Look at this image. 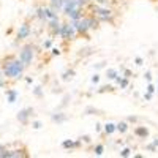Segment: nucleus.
<instances>
[{
  "label": "nucleus",
  "mask_w": 158,
  "mask_h": 158,
  "mask_svg": "<svg viewBox=\"0 0 158 158\" xmlns=\"http://www.w3.org/2000/svg\"><path fill=\"white\" fill-rule=\"evenodd\" d=\"M135 63L138 65V67H141V65L144 63V59H142V57H136V59H135Z\"/></svg>",
  "instance_id": "nucleus-37"
},
{
  "label": "nucleus",
  "mask_w": 158,
  "mask_h": 158,
  "mask_svg": "<svg viewBox=\"0 0 158 158\" xmlns=\"http://www.w3.org/2000/svg\"><path fill=\"white\" fill-rule=\"evenodd\" d=\"M92 15H94L100 22H112L114 21V11L111 8H108L106 3H104V5H101V3L94 5Z\"/></svg>",
  "instance_id": "nucleus-4"
},
{
  "label": "nucleus",
  "mask_w": 158,
  "mask_h": 158,
  "mask_svg": "<svg viewBox=\"0 0 158 158\" xmlns=\"http://www.w3.org/2000/svg\"><path fill=\"white\" fill-rule=\"evenodd\" d=\"M94 2H97V3H101V5H104V3H108V0H94Z\"/></svg>",
  "instance_id": "nucleus-41"
},
{
  "label": "nucleus",
  "mask_w": 158,
  "mask_h": 158,
  "mask_svg": "<svg viewBox=\"0 0 158 158\" xmlns=\"http://www.w3.org/2000/svg\"><path fill=\"white\" fill-rule=\"evenodd\" d=\"M100 79H101V76H100L98 73H95L94 76L90 77V81H92V84H98V82H100Z\"/></svg>",
  "instance_id": "nucleus-26"
},
{
  "label": "nucleus",
  "mask_w": 158,
  "mask_h": 158,
  "mask_svg": "<svg viewBox=\"0 0 158 158\" xmlns=\"http://www.w3.org/2000/svg\"><path fill=\"white\" fill-rule=\"evenodd\" d=\"M62 5H63V0H49V6L56 11H60Z\"/></svg>",
  "instance_id": "nucleus-19"
},
{
  "label": "nucleus",
  "mask_w": 158,
  "mask_h": 158,
  "mask_svg": "<svg viewBox=\"0 0 158 158\" xmlns=\"http://www.w3.org/2000/svg\"><path fill=\"white\" fill-rule=\"evenodd\" d=\"M51 46H52V38H48L46 41L43 43V48H44V49H49Z\"/></svg>",
  "instance_id": "nucleus-30"
},
{
  "label": "nucleus",
  "mask_w": 158,
  "mask_h": 158,
  "mask_svg": "<svg viewBox=\"0 0 158 158\" xmlns=\"http://www.w3.org/2000/svg\"><path fill=\"white\" fill-rule=\"evenodd\" d=\"M24 71H25V67L18 57H8L2 63V73H3L5 79L18 81V79H21L24 76Z\"/></svg>",
  "instance_id": "nucleus-1"
},
{
  "label": "nucleus",
  "mask_w": 158,
  "mask_h": 158,
  "mask_svg": "<svg viewBox=\"0 0 158 158\" xmlns=\"http://www.w3.org/2000/svg\"><path fill=\"white\" fill-rule=\"evenodd\" d=\"M0 158H11V149H8L5 144H0Z\"/></svg>",
  "instance_id": "nucleus-18"
},
{
  "label": "nucleus",
  "mask_w": 158,
  "mask_h": 158,
  "mask_svg": "<svg viewBox=\"0 0 158 158\" xmlns=\"http://www.w3.org/2000/svg\"><path fill=\"white\" fill-rule=\"evenodd\" d=\"M33 108H30V106H27V108H22L19 112H18V120H19V123H22V125H27L29 122H30V118H32V115H33Z\"/></svg>",
  "instance_id": "nucleus-9"
},
{
  "label": "nucleus",
  "mask_w": 158,
  "mask_h": 158,
  "mask_svg": "<svg viewBox=\"0 0 158 158\" xmlns=\"http://www.w3.org/2000/svg\"><path fill=\"white\" fill-rule=\"evenodd\" d=\"M71 24L74 25V30H76L77 35H84V36H87L90 30L98 29L100 21H98L94 15H92V16H84V15H82L79 19L71 21Z\"/></svg>",
  "instance_id": "nucleus-2"
},
{
  "label": "nucleus",
  "mask_w": 158,
  "mask_h": 158,
  "mask_svg": "<svg viewBox=\"0 0 158 158\" xmlns=\"http://www.w3.org/2000/svg\"><path fill=\"white\" fill-rule=\"evenodd\" d=\"M25 82H27V84H33V77L27 76V77H25Z\"/></svg>",
  "instance_id": "nucleus-39"
},
{
  "label": "nucleus",
  "mask_w": 158,
  "mask_h": 158,
  "mask_svg": "<svg viewBox=\"0 0 158 158\" xmlns=\"http://www.w3.org/2000/svg\"><path fill=\"white\" fill-rule=\"evenodd\" d=\"M46 24H48V29H49L51 35H52V36H59V30H60V24H62L60 18H59V16H56V18H52V19H49V21H48Z\"/></svg>",
  "instance_id": "nucleus-10"
},
{
  "label": "nucleus",
  "mask_w": 158,
  "mask_h": 158,
  "mask_svg": "<svg viewBox=\"0 0 158 158\" xmlns=\"http://www.w3.org/2000/svg\"><path fill=\"white\" fill-rule=\"evenodd\" d=\"M128 130H130V123H128L127 120L115 123V131H118V133H120V135H125Z\"/></svg>",
  "instance_id": "nucleus-15"
},
{
  "label": "nucleus",
  "mask_w": 158,
  "mask_h": 158,
  "mask_svg": "<svg viewBox=\"0 0 158 158\" xmlns=\"http://www.w3.org/2000/svg\"><path fill=\"white\" fill-rule=\"evenodd\" d=\"M95 130H97V131H101V130H103V125H101V123H97V125H95Z\"/></svg>",
  "instance_id": "nucleus-40"
},
{
  "label": "nucleus",
  "mask_w": 158,
  "mask_h": 158,
  "mask_svg": "<svg viewBox=\"0 0 158 158\" xmlns=\"http://www.w3.org/2000/svg\"><path fill=\"white\" fill-rule=\"evenodd\" d=\"M127 122H128V123H135V122H138V117H135V115H130V117L127 118Z\"/></svg>",
  "instance_id": "nucleus-34"
},
{
  "label": "nucleus",
  "mask_w": 158,
  "mask_h": 158,
  "mask_svg": "<svg viewBox=\"0 0 158 158\" xmlns=\"http://www.w3.org/2000/svg\"><path fill=\"white\" fill-rule=\"evenodd\" d=\"M60 11L65 18H68V21H76L82 16V8L76 3V0H63Z\"/></svg>",
  "instance_id": "nucleus-3"
},
{
  "label": "nucleus",
  "mask_w": 158,
  "mask_h": 158,
  "mask_svg": "<svg viewBox=\"0 0 158 158\" xmlns=\"http://www.w3.org/2000/svg\"><path fill=\"white\" fill-rule=\"evenodd\" d=\"M32 94H33V97H36V98H43V97H44V89H43L41 85H36L35 89H32Z\"/></svg>",
  "instance_id": "nucleus-20"
},
{
  "label": "nucleus",
  "mask_w": 158,
  "mask_h": 158,
  "mask_svg": "<svg viewBox=\"0 0 158 158\" xmlns=\"http://www.w3.org/2000/svg\"><path fill=\"white\" fill-rule=\"evenodd\" d=\"M144 77H146V81H147V82H152V73H150V71H146Z\"/></svg>",
  "instance_id": "nucleus-35"
},
{
  "label": "nucleus",
  "mask_w": 158,
  "mask_h": 158,
  "mask_svg": "<svg viewBox=\"0 0 158 158\" xmlns=\"http://www.w3.org/2000/svg\"><path fill=\"white\" fill-rule=\"evenodd\" d=\"M94 153L97 156H101L104 153V146H103V144H95V146H94Z\"/></svg>",
  "instance_id": "nucleus-23"
},
{
  "label": "nucleus",
  "mask_w": 158,
  "mask_h": 158,
  "mask_svg": "<svg viewBox=\"0 0 158 158\" xmlns=\"http://www.w3.org/2000/svg\"><path fill=\"white\" fill-rule=\"evenodd\" d=\"M18 59L24 63V67H25V68L30 67V65L33 63V60H35V46L30 44V43H29V44H25V46H22L21 51H19Z\"/></svg>",
  "instance_id": "nucleus-5"
},
{
  "label": "nucleus",
  "mask_w": 158,
  "mask_h": 158,
  "mask_svg": "<svg viewBox=\"0 0 158 158\" xmlns=\"http://www.w3.org/2000/svg\"><path fill=\"white\" fill-rule=\"evenodd\" d=\"M92 112H97V109H95V108H92V106L85 108V114H87V115H90Z\"/></svg>",
  "instance_id": "nucleus-36"
},
{
  "label": "nucleus",
  "mask_w": 158,
  "mask_h": 158,
  "mask_svg": "<svg viewBox=\"0 0 158 158\" xmlns=\"http://www.w3.org/2000/svg\"><path fill=\"white\" fill-rule=\"evenodd\" d=\"M82 146V142H81V139H65V141H62V149H65V150H76V149H79Z\"/></svg>",
  "instance_id": "nucleus-11"
},
{
  "label": "nucleus",
  "mask_w": 158,
  "mask_h": 158,
  "mask_svg": "<svg viewBox=\"0 0 158 158\" xmlns=\"http://www.w3.org/2000/svg\"><path fill=\"white\" fill-rule=\"evenodd\" d=\"M146 149L149 150V152H156V147L153 146V144L150 142V144H147V146H146Z\"/></svg>",
  "instance_id": "nucleus-33"
},
{
  "label": "nucleus",
  "mask_w": 158,
  "mask_h": 158,
  "mask_svg": "<svg viewBox=\"0 0 158 158\" xmlns=\"http://www.w3.org/2000/svg\"><path fill=\"white\" fill-rule=\"evenodd\" d=\"M103 131H104V135H108V136L114 135L115 133V123L114 122H106L103 125Z\"/></svg>",
  "instance_id": "nucleus-16"
},
{
  "label": "nucleus",
  "mask_w": 158,
  "mask_h": 158,
  "mask_svg": "<svg viewBox=\"0 0 158 158\" xmlns=\"http://www.w3.org/2000/svg\"><path fill=\"white\" fill-rule=\"evenodd\" d=\"M2 87H5V76H3L2 70H0V89Z\"/></svg>",
  "instance_id": "nucleus-32"
},
{
  "label": "nucleus",
  "mask_w": 158,
  "mask_h": 158,
  "mask_svg": "<svg viewBox=\"0 0 158 158\" xmlns=\"http://www.w3.org/2000/svg\"><path fill=\"white\" fill-rule=\"evenodd\" d=\"M35 16H36V19H40L41 22H48L49 19L56 18L59 15H57V11L52 10L51 6H38L35 10Z\"/></svg>",
  "instance_id": "nucleus-7"
},
{
  "label": "nucleus",
  "mask_w": 158,
  "mask_h": 158,
  "mask_svg": "<svg viewBox=\"0 0 158 158\" xmlns=\"http://www.w3.org/2000/svg\"><path fill=\"white\" fill-rule=\"evenodd\" d=\"M155 92H158V87H155Z\"/></svg>",
  "instance_id": "nucleus-44"
},
{
  "label": "nucleus",
  "mask_w": 158,
  "mask_h": 158,
  "mask_svg": "<svg viewBox=\"0 0 158 158\" xmlns=\"http://www.w3.org/2000/svg\"><path fill=\"white\" fill-rule=\"evenodd\" d=\"M152 144H153V146L158 149V139H153V141H152Z\"/></svg>",
  "instance_id": "nucleus-43"
},
{
  "label": "nucleus",
  "mask_w": 158,
  "mask_h": 158,
  "mask_svg": "<svg viewBox=\"0 0 158 158\" xmlns=\"http://www.w3.org/2000/svg\"><path fill=\"white\" fill-rule=\"evenodd\" d=\"M114 85L111 84H106V85H101L100 89H97V94H106V92H114Z\"/></svg>",
  "instance_id": "nucleus-22"
},
{
  "label": "nucleus",
  "mask_w": 158,
  "mask_h": 158,
  "mask_svg": "<svg viewBox=\"0 0 158 158\" xmlns=\"http://www.w3.org/2000/svg\"><path fill=\"white\" fill-rule=\"evenodd\" d=\"M76 76V71L73 68H68L62 73V81H71V79Z\"/></svg>",
  "instance_id": "nucleus-17"
},
{
  "label": "nucleus",
  "mask_w": 158,
  "mask_h": 158,
  "mask_svg": "<svg viewBox=\"0 0 158 158\" xmlns=\"http://www.w3.org/2000/svg\"><path fill=\"white\" fill-rule=\"evenodd\" d=\"M76 3L81 6V8H84V6H87L89 5V0H76Z\"/></svg>",
  "instance_id": "nucleus-31"
},
{
  "label": "nucleus",
  "mask_w": 158,
  "mask_h": 158,
  "mask_svg": "<svg viewBox=\"0 0 158 158\" xmlns=\"http://www.w3.org/2000/svg\"><path fill=\"white\" fill-rule=\"evenodd\" d=\"M41 127H43V123L40 122V120H33V122H32V128H33V130H40Z\"/></svg>",
  "instance_id": "nucleus-28"
},
{
  "label": "nucleus",
  "mask_w": 158,
  "mask_h": 158,
  "mask_svg": "<svg viewBox=\"0 0 158 158\" xmlns=\"http://www.w3.org/2000/svg\"><path fill=\"white\" fill-rule=\"evenodd\" d=\"M117 74H118V70L117 68H108L106 70V77L109 79V81H114Z\"/></svg>",
  "instance_id": "nucleus-21"
},
{
  "label": "nucleus",
  "mask_w": 158,
  "mask_h": 158,
  "mask_svg": "<svg viewBox=\"0 0 158 158\" xmlns=\"http://www.w3.org/2000/svg\"><path fill=\"white\" fill-rule=\"evenodd\" d=\"M30 35H32V25L29 22H22L16 32V40L18 41H24V40L30 38Z\"/></svg>",
  "instance_id": "nucleus-8"
},
{
  "label": "nucleus",
  "mask_w": 158,
  "mask_h": 158,
  "mask_svg": "<svg viewBox=\"0 0 158 158\" xmlns=\"http://www.w3.org/2000/svg\"><path fill=\"white\" fill-rule=\"evenodd\" d=\"M133 133H135V136H136V138H139V139H147V138H149V135H150V131H149V128H147V127L139 125V127H136V128L133 130Z\"/></svg>",
  "instance_id": "nucleus-12"
},
{
  "label": "nucleus",
  "mask_w": 158,
  "mask_h": 158,
  "mask_svg": "<svg viewBox=\"0 0 158 158\" xmlns=\"http://www.w3.org/2000/svg\"><path fill=\"white\" fill-rule=\"evenodd\" d=\"M76 30H74V25L71 24V21L68 22H62L60 24V30H59V36L63 40V41H73L76 38Z\"/></svg>",
  "instance_id": "nucleus-6"
},
{
  "label": "nucleus",
  "mask_w": 158,
  "mask_h": 158,
  "mask_svg": "<svg viewBox=\"0 0 158 158\" xmlns=\"http://www.w3.org/2000/svg\"><path fill=\"white\" fill-rule=\"evenodd\" d=\"M152 97H153V95H152V94H149V92H146V94H144V100H146V101H150V100H152Z\"/></svg>",
  "instance_id": "nucleus-38"
},
{
  "label": "nucleus",
  "mask_w": 158,
  "mask_h": 158,
  "mask_svg": "<svg viewBox=\"0 0 158 158\" xmlns=\"http://www.w3.org/2000/svg\"><path fill=\"white\" fill-rule=\"evenodd\" d=\"M104 67V62H100V63H97V68L100 70V68H103Z\"/></svg>",
  "instance_id": "nucleus-42"
},
{
  "label": "nucleus",
  "mask_w": 158,
  "mask_h": 158,
  "mask_svg": "<svg viewBox=\"0 0 158 158\" xmlns=\"http://www.w3.org/2000/svg\"><path fill=\"white\" fill-rule=\"evenodd\" d=\"M79 139H81V142H84V144H90L92 142V138L89 135H84L82 138H79Z\"/></svg>",
  "instance_id": "nucleus-29"
},
{
  "label": "nucleus",
  "mask_w": 158,
  "mask_h": 158,
  "mask_svg": "<svg viewBox=\"0 0 158 158\" xmlns=\"http://www.w3.org/2000/svg\"><path fill=\"white\" fill-rule=\"evenodd\" d=\"M118 155H120L122 158H128V156H131V149L130 147H125V149L120 150V153H118Z\"/></svg>",
  "instance_id": "nucleus-24"
},
{
  "label": "nucleus",
  "mask_w": 158,
  "mask_h": 158,
  "mask_svg": "<svg viewBox=\"0 0 158 158\" xmlns=\"http://www.w3.org/2000/svg\"><path fill=\"white\" fill-rule=\"evenodd\" d=\"M49 49H51V56H54V57H56V56H60V54H62V51H60V48H56V46H51Z\"/></svg>",
  "instance_id": "nucleus-25"
},
{
  "label": "nucleus",
  "mask_w": 158,
  "mask_h": 158,
  "mask_svg": "<svg viewBox=\"0 0 158 158\" xmlns=\"http://www.w3.org/2000/svg\"><path fill=\"white\" fill-rule=\"evenodd\" d=\"M146 92H149V94H155V85L152 82H147V87H146Z\"/></svg>",
  "instance_id": "nucleus-27"
},
{
  "label": "nucleus",
  "mask_w": 158,
  "mask_h": 158,
  "mask_svg": "<svg viewBox=\"0 0 158 158\" xmlns=\"http://www.w3.org/2000/svg\"><path fill=\"white\" fill-rule=\"evenodd\" d=\"M51 120L54 123H57V125H62V123H65L68 120V115L65 112H52L51 114Z\"/></svg>",
  "instance_id": "nucleus-13"
},
{
  "label": "nucleus",
  "mask_w": 158,
  "mask_h": 158,
  "mask_svg": "<svg viewBox=\"0 0 158 158\" xmlns=\"http://www.w3.org/2000/svg\"><path fill=\"white\" fill-rule=\"evenodd\" d=\"M18 98H19V92H18L16 89H8V90H6V101H8L10 104L16 103Z\"/></svg>",
  "instance_id": "nucleus-14"
}]
</instances>
